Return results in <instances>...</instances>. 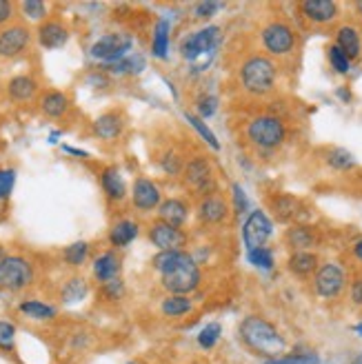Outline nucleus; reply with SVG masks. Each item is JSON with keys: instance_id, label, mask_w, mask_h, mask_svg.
<instances>
[{"instance_id": "obj_1", "label": "nucleus", "mask_w": 362, "mask_h": 364, "mask_svg": "<svg viewBox=\"0 0 362 364\" xmlns=\"http://www.w3.org/2000/svg\"><path fill=\"white\" fill-rule=\"evenodd\" d=\"M154 269L160 273V282L169 294L176 296H189L201 287V269L198 262L183 251H160L158 256L151 260Z\"/></svg>"}, {"instance_id": "obj_2", "label": "nucleus", "mask_w": 362, "mask_h": 364, "mask_svg": "<svg viewBox=\"0 0 362 364\" xmlns=\"http://www.w3.org/2000/svg\"><path fill=\"white\" fill-rule=\"evenodd\" d=\"M238 338L253 355L265 360L280 358L287 351V340L278 331V326L262 316H247L238 326Z\"/></svg>"}, {"instance_id": "obj_3", "label": "nucleus", "mask_w": 362, "mask_h": 364, "mask_svg": "<svg viewBox=\"0 0 362 364\" xmlns=\"http://www.w3.org/2000/svg\"><path fill=\"white\" fill-rule=\"evenodd\" d=\"M220 43H223L220 27L209 25L187 36L183 45H180V53H183V58L187 63L193 65L196 71H201V69H207V65L213 60V56L218 53Z\"/></svg>"}, {"instance_id": "obj_4", "label": "nucleus", "mask_w": 362, "mask_h": 364, "mask_svg": "<svg viewBox=\"0 0 362 364\" xmlns=\"http://www.w3.org/2000/svg\"><path fill=\"white\" fill-rule=\"evenodd\" d=\"M240 85L251 96H265L276 85V65L267 56H251L240 67Z\"/></svg>"}, {"instance_id": "obj_5", "label": "nucleus", "mask_w": 362, "mask_h": 364, "mask_svg": "<svg viewBox=\"0 0 362 364\" xmlns=\"http://www.w3.org/2000/svg\"><path fill=\"white\" fill-rule=\"evenodd\" d=\"M247 138L260 149H276L284 142L287 129L276 116H258L247 124Z\"/></svg>"}, {"instance_id": "obj_6", "label": "nucleus", "mask_w": 362, "mask_h": 364, "mask_svg": "<svg viewBox=\"0 0 362 364\" xmlns=\"http://www.w3.org/2000/svg\"><path fill=\"white\" fill-rule=\"evenodd\" d=\"M33 282V269L21 256H7L0 260V287L7 291H21Z\"/></svg>"}, {"instance_id": "obj_7", "label": "nucleus", "mask_w": 362, "mask_h": 364, "mask_svg": "<svg viewBox=\"0 0 362 364\" xmlns=\"http://www.w3.org/2000/svg\"><path fill=\"white\" fill-rule=\"evenodd\" d=\"M134 41L127 33H107L102 38H98L92 45V56L105 65H114L122 58H127V53L132 51Z\"/></svg>"}, {"instance_id": "obj_8", "label": "nucleus", "mask_w": 362, "mask_h": 364, "mask_svg": "<svg viewBox=\"0 0 362 364\" xmlns=\"http://www.w3.org/2000/svg\"><path fill=\"white\" fill-rule=\"evenodd\" d=\"M347 284V273L340 264L336 262H327L322 264L316 276H314V289L316 294L324 300H331V298H338L342 294V289Z\"/></svg>"}, {"instance_id": "obj_9", "label": "nucleus", "mask_w": 362, "mask_h": 364, "mask_svg": "<svg viewBox=\"0 0 362 364\" xmlns=\"http://www.w3.org/2000/svg\"><path fill=\"white\" fill-rule=\"evenodd\" d=\"M262 45L271 56H287L296 47L294 29L284 23H269L262 29Z\"/></svg>"}, {"instance_id": "obj_10", "label": "nucleus", "mask_w": 362, "mask_h": 364, "mask_svg": "<svg viewBox=\"0 0 362 364\" xmlns=\"http://www.w3.org/2000/svg\"><path fill=\"white\" fill-rule=\"evenodd\" d=\"M185 182H187V187H191L196 193L211 196L215 189L211 162L205 156H198V158L189 160V165L185 167Z\"/></svg>"}, {"instance_id": "obj_11", "label": "nucleus", "mask_w": 362, "mask_h": 364, "mask_svg": "<svg viewBox=\"0 0 362 364\" xmlns=\"http://www.w3.org/2000/svg\"><path fill=\"white\" fill-rule=\"evenodd\" d=\"M271 233H274V225H271L267 213L260 209L251 211L249 218L245 220V227H243V240H245L247 251L265 247V242L271 238Z\"/></svg>"}, {"instance_id": "obj_12", "label": "nucleus", "mask_w": 362, "mask_h": 364, "mask_svg": "<svg viewBox=\"0 0 362 364\" xmlns=\"http://www.w3.org/2000/svg\"><path fill=\"white\" fill-rule=\"evenodd\" d=\"M149 240L160 251H183V247L187 245V233L183 231V227H174L162 220H156L149 227Z\"/></svg>"}, {"instance_id": "obj_13", "label": "nucleus", "mask_w": 362, "mask_h": 364, "mask_svg": "<svg viewBox=\"0 0 362 364\" xmlns=\"http://www.w3.org/2000/svg\"><path fill=\"white\" fill-rule=\"evenodd\" d=\"M31 41V33L25 25H11L0 31V56L16 58L27 49Z\"/></svg>"}, {"instance_id": "obj_14", "label": "nucleus", "mask_w": 362, "mask_h": 364, "mask_svg": "<svg viewBox=\"0 0 362 364\" xmlns=\"http://www.w3.org/2000/svg\"><path fill=\"white\" fill-rule=\"evenodd\" d=\"M132 200L138 211H154L160 207V189L149 178H138L132 189Z\"/></svg>"}, {"instance_id": "obj_15", "label": "nucleus", "mask_w": 362, "mask_h": 364, "mask_svg": "<svg viewBox=\"0 0 362 364\" xmlns=\"http://www.w3.org/2000/svg\"><path fill=\"white\" fill-rule=\"evenodd\" d=\"M227 213H229V205L225 203V198L220 196H205L198 205V218L205 223V225H220L227 220Z\"/></svg>"}, {"instance_id": "obj_16", "label": "nucleus", "mask_w": 362, "mask_h": 364, "mask_svg": "<svg viewBox=\"0 0 362 364\" xmlns=\"http://www.w3.org/2000/svg\"><path fill=\"white\" fill-rule=\"evenodd\" d=\"M300 9L304 18H309L316 25H327L338 18V5L334 0H304Z\"/></svg>"}, {"instance_id": "obj_17", "label": "nucleus", "mask_w": 362, "mask_h": 364, "mask_svg": "<svg viewBox=\"0 0 362 364\" xmlns=\"http://www.w3.org/2000/svg\"><path fill=\"white\" fill-rule=\"evenodd\" d=\"M158 218L162 223L167 225H174V227H183L189 218V205L185 200L180 198H171V200H165V203H160L158 207Z\"/></svg>"}, {"instance_id": "obj_18", "label": "nucleus", "mask_w": 362, "mask_h": 364, "mask_svg": "<svg viewBox=\"0 0 362 364\" xmlns=\"http://www.w3.org/2000/svg\"><path fill=\"white\" fill-rule=\"evenodd\" d=\"M69 41V31L58 21H47L38 29V43L45 49H60Z\"/></svg>"}, {"instance_id": "obj_19", "label": "nucleus", "mask_w": 362, "mask_h": 364, "mask_svg": "<svg viewBox=\"0 0 362 364\" xmlns=\"http://www.w3.org/2000/svg\"><path fill=\"white\" fill-rule=\"evenodd\" d=\"M336 45L347 53L349 60L360 58V53H362V41H360V33H358V29L353 25H342L338 29Z\"/></svg>"}, {"instance_id": "obj_20", "label": "nucleus", "mask_w": 362, "mask_h": 364, "mask_svg": "<svg viewBox=\"0 0 362 364\" xmlns=\"http://www.w3.org/2000/svg\"><path fill=\"white\" fill-rule=\"evenodd\" d=\"M118 273H120V258L116 256L114 251H107V253H102V256H98L94 260V276L102 284L118 278Z\"/></svg>"}, {"instance_id": "obj_21", "label": "nucleus", "mask_w": 362, "mask_h": 364, "mask_svg": "<svg viewBox=\"0 0 362 364\" xmlns=\"http://www.w3.org/2000/svg\"><path fill=\"white\" fill-rule=\"evenodd\" d=\"M287 267L292 273H296V276L307 278V276H312L314 271H318V256L309 251H294L292 256H289Z\"/></svg>"}, {"instance_id": "obj_22", "label": "nucleus", "mask_w": 362, "mask_h": 364, "mask_svg": "<svg viewBox=\"0 0 362 364\" xmlns=\"http://www.w3.org/2000/svg\"><path fill=\"white\" fill-rule=\"evenodd\" d=\"M122 132V118L118 114H105L94 122V134L100 140H116Z\"/></svg>"}, {"instance_id": "obj_23", "label": "nucleus", "mask_w": 362, "mask_h": 364, "mask_svg": "<svg viewBox=\"0 0 362 364\" xmlns=\"http://www.w3.org/2000/svg\"><path fill=\"white\" fill-rule=\"evenodd\" d=\"M100 182H102L105 193L110 196L112 200H122V198L127 196L124 180H122V176H120V171H118L116 167L105 169L102 176H100Z\"/></svg>"}, {"instance_id": "obj_24", "label": "nucleus", "mask_w": 362, "mask_h": 364, "mask_svg": "<svg viewBox=\"0 0 362 364\" xmlns=\"http://www.w3.org/2000/svg\"><path fill=\"white\" fill-rule=\"evenodd\" d=\"M136 235H138V223L120 220L110 231V242L114 247H127V245H132V240H136Z\"/></svg>"}, {"instance_id": "obj_25", "label": "nucleus", "mask_w": 362, "mask_h": 364, "mask_svg": "<svg viewBox=\"0 0 362 364\" xmlns=\"http://www.w3.org/2000/svg\"><path fill=\"white\" fill-rule=\"evenodd\" d=\"M169 31H171V23L167 21V18H160L154 27V41H151V51H154L156 58H167Z\"/></svg>"}, {"instance_id": "obj_26", "label": "nucleus", "mask_w": 362, "mask_h": 364, "mask_svg": "<svg viewBox=\"0 0 362 364\" xmlns=\"http://www.w3.org/2000/svg\"><path fill=\"white\" fill-rule=\"evenodd\" d=\"M191 309H193V304L187 296H176V294H169L160 304L162 316H167V318H183L191 311Z\"/></svg>"}, {"instance_id": "obj_27", "label": "nucleus", "mask_w": 362, "mask_h": 364, "mask_svg": "<svg viewBox=\"0 0 362 364\" xmlns=\"http://www.w3.org/2000/svg\"><path fill=\"white\" fill-rule=\"evenodd\" d=\"M43 114L49 118H60L65 116V112L69 109V98L63 94V91H49V94L43 96Z\"/></svg>"}, {"instance_id": "obj_28", "label": "nucleus", "mask_w": 362, "mask_h": 364, "mask_svg": "<svg viewBox=\"0 0 362 364\" xmlns=\"http://www.w3.org/2000/svg\"><path fill=\"white\" fill-rule=\"evenodd\" d=\"M287 245L296 249V251H307L309 247L316 245V235L309 227H304V225H296L287 231Z\"/></svg>"}, {"instance_id": "obj_29", "label": "nucleus", "mask_w": 362, "mask_h": 364, "mask_svg": "<svg viewBox=\"0 0 362 364\" xmlns=\"http://www.w3.org/2000/svg\"><path fill=\"white\" fill-rule=\"evenodd\" d=\"M271 209H274L280 223H289L300 213V203L294 196H278L274 198V203H271Z\"/></svg>"}, {"instance_id": "obj_30", "label": "nucleus", "mask_w": 362, "mask_h": 364, "mask_svg": "<svg viewBox=\"0 0 362 364\" xmlns=\"http://www.w3.org/2000/svg\"><path fill=\"white\" fill-rule=\"evenodd\" d=\"M36 89H38V85H36V80L29 76H16L9 80V96L18 102H25V100L33 98Z\"/></svg>"}, {"instance_id": "obj_31", "label": "nucleus", "mask_w": 362, "mask_h": 364, "mask_svg": "<svg viewBox=\"0 0 362 364\" xmlns=\"http://www.w3.org/2000/svg\"><path fill=\"white\" fill-rule=\"evenodd\" d=\"M21 314H25L27 318L31 320H51L56 316V309L45 304V302H38V300H27V302H21Z\"/></svg>"}, {"instance_id": "obj_32", "label": "nucleus", "mask_w": 362, "mask_h": 364, "mask_svg": "<svg viewBox=\"0 0 362 364\" xmlns=\"http://www.w3.org/2000/svg\"><path fill=\"white\" fill-rule=\"evenodd\" d=\"M223 336V326L220 322H209L207 326H203L201 333H198V347L201 349H213L218 344Z\"/></svg>"}, {"instance_id": "obj_33", "label": "nucleus", "mask_w": 362, "mask_h": 364, "mask_svg": "<svg viewBox=\"0 0 362 364\" xmlns=\"http://www.w3.org/2000/svg\"><path fill=\"white\" fill-rule=\"evenodd\" d=\"M262 364H320V358L314 351H300V353H284L274 360H265Z\"/></svg>"}, {"instance_id": "obj_34", "label": "nucleus", "mask_w": 362, "mask_h": 364, "mask_svg": "<svg viewBox=\"0 0 362 364\" xmlns=\"http://www.w3.org/2000/svg\"><path fill=\"white\" fill-rule=\"evenodd\" d=\"M142 67H144L142 56H127L114 65H105V69L112 71V74H138Z\"/></svg>"}, {"instance_id": "obj_35", "label": "nucleus", "mask_w": 362, "mask_h": 364, "mask_svg": "<svg viewBox=\"0 0 362 364\" xmlns=\"http://www.w3.org/2000/svg\"><path fill=\"white\" fill-rule=\"evenodd\" d=\"M327 162L338 171H349V169L356 167V158L347 149H331L327 154Z\"/></svg>"}, {"instance_id": "obj_36", "label": "nucleus", "mask_w": 362, "mask_h": 364, "mask_svg": "<svg viewBox=\"0 0 362 364\" xmlns=\"http://www.w3.org/2000/svg\"><path fill=\"white\" fill-rule=\"evenodd\" d=\"M85 296H87V282H85V278H71L65 284V289H63V300L69 302V304L82 300Z\"/></svg>"}, {"instance_id": "obj_37", "label": "nucleus", "mask_w": 362, "mask_h": 364, "mask_svg": "<svg viewBox=\"0 0 362 364\" xmlns=\"http://www.w3.org/2000/svg\"><path fill=\"white\" fill-rule=\"evenodd\" d=\"M185 118L189 120V124L193 127V129H196L198 134L203 136V140H205V142H209L213 149H220V142L215 140L213 132H211L209 127H207V124L203 122V118H201V116H196V114H189V112H185Z\"/></svg>"}, {"instance_id": "obj_38", "label": "nucleus", "mask_w": 362, "mask_h": 364, "mask_svg": "<svg viewBox=\"0 0 362 364\" xmlns=\"http://www.w3.org/2000/svg\"><path fill=\"white\" fill-rule=\"evenodd\" d=\"M249 262L253 264V267H258V269H265V271H269V269H274V253H271L267 247H260V249H251L249 253Z\"/></svg>"}, {"instance_id": "obj_39", "label": "nucleus", "mask_w": 362, "mask_h": 364, "mask_svg": "<svg viewBox=\"0 0 362 364\" xmlns=\"http://www.w3.org/2000/svg\"><path fill=\"white\" fill-rule=\"evenodd\" d=\"M89 253V245L87 242H74L65 249V262L71 267H80Z\"/></svg>"}, {"instance_id": "obj_40", "label": "nucleus", "mask_w": 362, "mask_h": 364, "mask_svg": "<svg viewBox=\"0 0 362 364\" xmlns=\"http://www.w3.org/2000/svg\"><path fill=\"white\" fill-rule=\"evenodd\" d=\"M329 63H331V67L338 71V74H349V69H351L349 56L338 45H331L329 47Z\"/></svg>"}, {"instance_id": "obj_41", "label": "nucleus", "mask_w": 362, "mask_h": 364, "mask_svg": "<svg viewBox=\"0 0 362 364\" xmlns=\"http://www.w3.org/2000/svg\"><path fill=\"white\" fill-rule=\"evenodd\" d=\"M16 342V326L7 320H0V349L11 351Z\"/></svg>"}, {"instance_id": "obj_42", "label": "nucleus", "mask_w": 362, "mask_h": 364, "mask_svg": "<svg viewBox=\"0 0 362 364\" xmlns=\"http://www.w3.org/2000/svg\"><path fill=\"white\" fill-rule=\"evenodd\" d=\"M16 185V171L14 169H0V203L7 200Z\"/></svg>"}, {"instance_id": "obj_43", "label": "nucleus", "mask_w": 362, "mask_h": 364, "mask_svg": "<svg viewBox=\"0 0 362 364\" xmlns=\"http://www.w3.org/2000/svg\"><path fill=\"white\" fill-rule=\"evenodd\" d=\"M21 7H23L25 16L31 18V21H41V18L47 16V5L41 3V0H25Z\"/></svg>"}, {"instance_id": "obj_44", "label": "nucleus", "mask_w": 362, "mask_h": 364, "mask_svg": "<svg viewBox=\"0 0 362 364\" xmlns=\"http://www.w3.org/2000/svg\"><path fill=\"white\" fill-rule=\"evenodd\" d=\"M160 165H162V171L169 173V176H178L180 171H183V160H180V156H176V154H165Z\"/></svg>"}, {"instance_id": "obj_45", "label": "nucleus", "mask_w": 362, "mask_h": 364, "mask_svg": "<svg viewBox=\"0 0 362 364\" xmlns=\"http://www.w3.org/2000/svg\"><path fill=\"white\" fill-rule=\"evenodd\" d=\"M215 109H218V100H215L213 96H203L198 98V116L201 118H209L215 114Z\"/></svg>"}, {"instance_id": "obj_46", "label": "nucleus", "mask_w": 362, "mask_h": 364, "mask_svg": "<svg viewBox=\"0 0 362 364\" xmlns=\"http://www.w3.org/2000/svg\"><path fill=\"white\" fill-rule=\"evenodd\" d=\"M102 291H105V296L110 300H120L124 296V284H122L120 278H114V280L102 284Z\"/></svg>"}, {"instance_id": "obj_47", "label": "nucleus", "mask_w": 362, "mask_h": 364, "mask_svg": "<svg viewBox=\"0 0 362 364\" xmlns=\"http://www.w3.org/2000/svg\"><path fill=\"white\" fill-rule=\"evenodd\" d=\"M218 9H223V3H198L193 7V14L196 18H211Z\"/></svg>"}, {"instance_id": "obj_48", "label": "nucleus", "mask_w": 362, "mask_h": 364, "mask_svg": "<svg viewBox=\"0 0 362 364\" xmlns=\"http://www.w3.org/2000/svg\"><path fill=\"white\" fill-rule=\"evenodd\" d=\"M233 203H236V211L238 213L247 211V207H249V200H247L245 189L240 185H233Z\"/></svg>"}, {"instance_id": "obj_49", "label": "nucleus", "mask_w": 362, "mask_h": 364, "mask_svg": "<svg viewBox=\"0 0 362 364\" xmlns=\"http://www.w3.org/2000/svg\"><path fill=\"white\" fill-rule=\"evenodd\" d=\"M349 296H351V302H353V304L362 306V278H358V280L351 284Z\"/></svg>"}, {"instance_id": "obj_50", "label": "nucleus", "mask_w": 362, "mask_h": 364, "mask_svg": "<svg viewBox=\"0 0 362 364\" xmlns=\"http://www.w3.org/2000/svg\"><path fill=\"white\" fill-rule=\"evenodd\" d=\"M11 16H14V5L7 3V0H0V25L7 23Z\"/></svg>"}, {"instance_id": "obj_51", "label": "nucleus", "mask_w": 362, "mask_h": 364, "mask_svg": "<svg viewBox=\"0 0 362 364\" xmlns=\"http://www.w3.org/2000/svg\"><path fill=\"white\" fill-rule=\"evenodd\" d=\"M353 256H356L358 260H362V240L356 242V247H353Z\"/></svg>"}, {"instance_id": "obj_52", "label": "nucleus", "mask_w": 362, "mask_h": 364, "mask_svg": "<svg viewBox=\"0 0 362 364\" xmlns=\"http://www.w3.org/2000/svg\"><path fill=\"white\" fill-rule=\"evenodd\" d=\"M65 151L74 154V156H78V158H87V151H80V149H74V147H65Z\"/></svg>"}, {"instance_id": "obj_53", "label": "nucleus", "mask_w": 362, "mask_h": 364, "mask_svg": "<svg viewBox=\"0 0 362 364\" xmlns=\"http://www.w3.org/2000/svg\"><path fill=\"white\" fill-rule=\"evenodd\" d=\"M353 331H356L358 336H362V324H356V326H353Z\"/></svg>"}, {"instance_id": "obj_54", "label": "nucleus", "mask_w": 362, "mask_h": 364, "mask_svg": "<svg viewBox=\"0 0 362 364\" xmlns=\"http://www.w3.org/2000/svg\"><path fill=\"white\" fill-rule=\"evenodd\" d=\"M351 364H362V353H360V355H356V358H353V362H351Z\"/></svg>"}, {"instance_id": "obj_55", "label": "nucleus", "mask_w": 362, "mask_h": 364, "mask_svg": "<svg viewBox=\"0 0 362 364\" xmlns=\"http://www.w3.org/2000/svg\"><path fill=\"white\" fill-rule=\"evenodd\" d=\"M127 364H140V362H127Z\"/></svg>"}]
</instances>
